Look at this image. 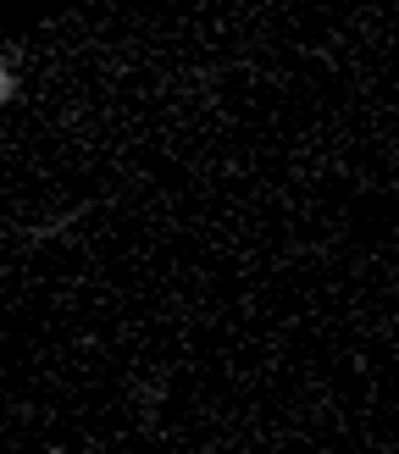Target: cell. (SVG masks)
Instances as JSON below:
<instances>
[{
	"instance_id": "obj_2",
	"label": "cell",
	"mask_w": 399,
	"mask_h": 454,
	"mask_svg": "<svg viewBox=\"0 0 399 454\" xmlns=\"http://www.w3.org/2000/svg\"><path fill=\"white\" fill-rule=\"evenodd\" d=\"M17 89H22V73H17V61H12V56H0V117H6V106L17 100Z\"/></svg>"
},
{
	"instance_id": "obj_1",
	"label": "cell",
	"mask_w": 399,
	"mask_h": 454,
	"mask_svg": "<svg viewBox=\"0 0 399 454\" xmlns=\"http://www.w3.org/2000/svg\"><path fill=\"white\" fill-rule=\"evenodd\" d=\"M78 216H83V211H61V216H51V222H34V227H28V239H34V244H44V239L66 233V227H78Z\"/></svg>"
}]
</instances>
